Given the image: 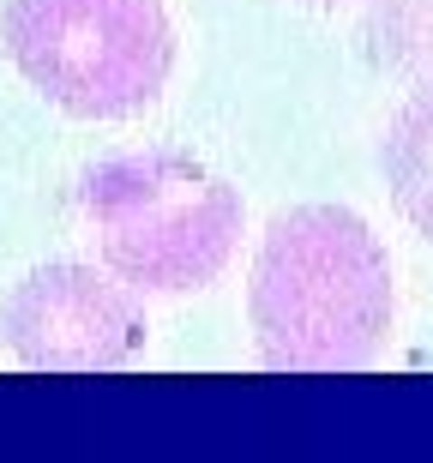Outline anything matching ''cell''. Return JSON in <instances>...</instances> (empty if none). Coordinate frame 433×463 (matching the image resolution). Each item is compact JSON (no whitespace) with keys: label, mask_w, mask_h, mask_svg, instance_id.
I'll list each match as a JSON object with an SVG mask.
<instances>
[{"label":"cell","mask_w":433,"mask_h":463,"mask_svg":"<svg viewBox=\"0 0 433 463\" xmlns=\"http://www.w3.org/2000/svg\"><path fill=\"white\" fill-rule=\"evenodd\" d=\"M380 163H385V187H391L398 211L409 217V229L433 241V85L416 90L398 109V120L385 127Z\"/></svg>","instance_id":"obj_5"},{"label":"cell","mask_w":433,"mask_h":463,"mask_svg":"<svg viewBox=\"0 0 433 463\" xmlns=\"http://www.w3.org/2000/svg\"><path fill=\"white\" fill-rule=\"evenodd\" d=\"M0 43L54 109L79 120L151 109L174 67L163 0H6Z\"/></svg>","instance_id":"obj_3"},{"label":"cell","mask_w":433,"mask_h":463,"mask_svg":"<svg viewBox=\"0 0 433 463\" xmlns=\"http://www.w3.org/2000/svg\"><path fill=\"white\" fill-rule=\"evenodd\" d=\"M247 313L278 373L367 367L391 331V259L355 211L295 205L259 241Z\"/></svg>","instance_id":"obj_1"},{"label":"cell","mask_w":433,"mask_h":463,"mask_svg":"<svg viewBox=\"0 0 433 463\" xmlns=\"http://www.w3.org/2000/svg\"><path fill=\"white\" fill-rule=\"evenodd\" d=\"M79 199L103 265L145 295H187L217 283L241 241V193L174 151L97 163Z\"/></svg>","instance_id":"obj_2"},{"label":"cell","mask_w":433,"mask_h":463,"mask_svg":"<svg viewBox=\"0 0 433 463\" xmlns=\"http://www.w3.org/2000/svg\"><path fill=\"white\" fill-rule=\"evenodd\" d=\"M0 337L36 373H108L145 349V313L103 271L61 259L6 295Z\"/></svg>","instance_id":"obj_4"}]
</instances>
